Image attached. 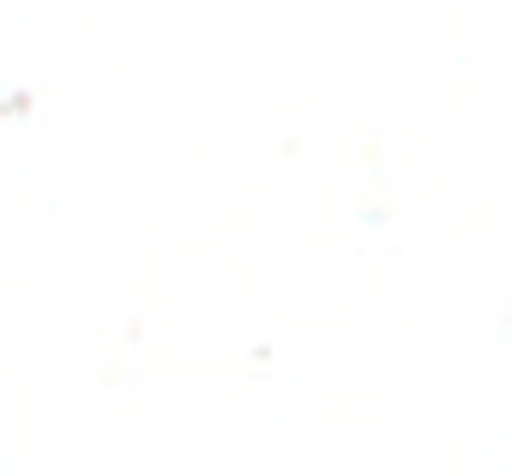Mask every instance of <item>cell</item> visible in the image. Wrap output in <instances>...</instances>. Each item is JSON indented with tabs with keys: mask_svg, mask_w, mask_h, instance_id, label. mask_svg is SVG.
<instances>
[]
</instances>
